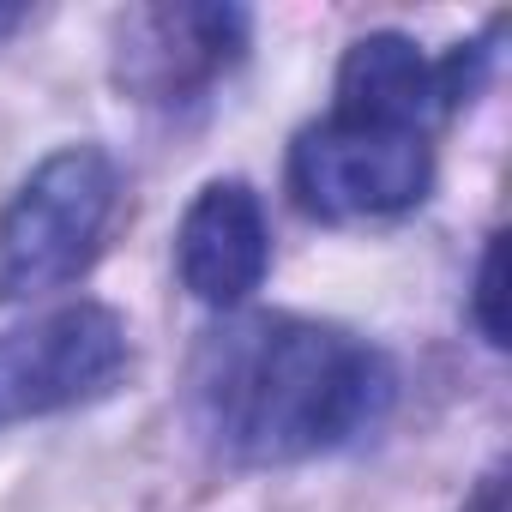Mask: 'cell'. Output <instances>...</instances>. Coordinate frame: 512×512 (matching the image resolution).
Masks as SVG:
<instances>
[{
    "label": "cell",
    "instance_id": "cell-7",
    "mask_svg": "<svg viewBox=\"0 0 512 512\" xmlns=\"http://www.w3.org/2000/svg\"><path fill=\"white\" fill-rule=\"evenodd\" d=\"M500 235L482 247V272H476V326H482V338L494 344V350H506V314H500Z\"/></svg>",
    "mask_w": 512,
    "mask_h": 512
},
{
    "label": "cell",
    "instance_id": "cell-1",
    "mask_svg": "<svg viewBox=\"0 0 512 512\" xmlns=\"http://www.w3.org/2000/svg\"><path fill=\"white\" fill-rule=\"evenodd\" d=\"M392 362L326 320L302 314H241L205 332L187 404L193 428L229 464H302L374 434L392 416Z\"/></svg>",
    "mask_w": 512,
    "mask_h": 512
},
{
    "label": "cell",
    "instance_id": "cell-6",
    "mask_svg": "<svg viewBox=\"0 0 512 512\" xmlns=\"http://www.w3.org/2000/svg\"><path fill=\"white\" fill-rule=\"evenodd\" d=\"M332 115L428 133L434 115H452L446 85H440V61H428L398 31H374V37L350 43L344 67H338V103H332Z\"/></svg>",
    "mask_w": 512,
    "mask_h": 512
},
{
    "label": "cell",
    "instance_id": "cell-5",
    "mask_svg": "<svg viewBox=\"0 0 512 512\" xmlns=\"http://www.w3.org/2000/svg\"><path fill=\"white\" fill-rule=\"evenodd\" d=\"M175 272L193 302L241 308L272 272V229L266 205L247 181H211L187 205L175 229Z\"/></svg>",
    "mask_w": 512,
    "mask_h": 512
},
{
    "label": "cell",
    "instance_id": "cell-3",
    "mask_svg": "<svg viewBox=\"0 0 512 512\" xmlns=\"http://www.w3.org/2000/svg\"><path fill=\"white\" fill-rule=\"evenodd\" d=\"M290 187L314 217H332V223L398 217L428 199L434 151H428V133L326 115L296 139Z\"/></svg>",
    "mask_w": 512,
    "mask_h": 512
},
{
    "label": "cell",
    "instance_id": "cell-8",
    "mask_svg": "<svg viewBox=\"0 0 512 512\" xmlns=\"http://www.w3.org/2000/svg\"><path fill=\"white\" fill-rule=\"evenodd\" d=\"M470 512H506V488H500V476H488V488L476 494V506Z\"/></svg>",
    "mask_w": 512,
    "mask_h": 512
},
{
    "label": "cell",
    "instance_id": "cell-2",
    "mask_svg": "<svg viewBox=\"0 0 512 512\" xmlns=\"http://www.w3.org/2000/svg\"><path fill=\"white\" fill-rule=\"evenodd\" d=\"M115 199L121 175L103 145H67L43 157L0 211V302L67 290L97 260Z\"/></svg>",
    "mask_w": 512,
    "mask_h": 512
},
{
    "label": "cell",
    "instance_id": "cell-9",
    "mask_svg": "<svg viewBox=\"0 0 512 512\" xmlns=\"http://www.w3.org/2000/svg\"><path fill=\"white\" fill-rule=\"evenodd\" d=\"M19 19H25V13H0V31H13V25H19Z\"/></svg>",
    "mask_w": 512,
    "mask_h": 512
},
{
    "label": "cell",
    "instance_id": "cell-4",
    "mask_svg": "<svg viewBox=\"0 0 512 512\" xmlns=\"http://www.w3.org/2000/svg\"><path fill=\"white\" fill-rule=\"evenodd\" d=\"M127 374V326L103 302H67L0 332V428L79 410Z\"/></svg>",
    "mask_w": 512,
    "mask_h": 512
}]
</instances>
